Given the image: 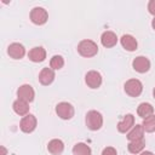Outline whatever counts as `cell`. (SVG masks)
I'll use <instances>...</instances> for the list:
<instances>
[{"mask_svg": "<svg viewBox=\"0 0 155 155\" xmlns=\"http://www.w3.org/2000/svg\"><path fill=\"white\" fill-rule=\"evenodd\" d=\"M7 53L13 59H21L25 54V48L19 42H13L7 47Z\"/></svg>", "mask_w": 155, "mask_h": 155, "instance_id": "30bf717a", "label": "cell"}, {"mask_svg": "<svg viewBox=\"0 0 155 155\" xmlns=\"http://www.w3.org/2000/svg\"><path fill=\"white\" fill-rule=\"evenodd\" d=\"M142 126L144 128L145 132H154L155 131V114L143 119V122H142Z\"/></svg>", "mask_w": 155, "mask_h": 155, "instance_id": "7402d4cb", "label": "cell"}, {"mask_svg": "<svg viewBox=\"0 0 155 155\" xmlns=\"http://www.w3.org/2000/svg\"><path fill=\"white\" fill-rule=\"evenodd\" d=\"M19 127L24 133H30L36 128V117L31 114H28L22 117L19 122Z\"/></svg>", "mask_w": 155, "mask_h": 155, "instance_id": "ba28073f", "label": "cell"}, {"mask_svg": "<svg viewBox=\"0 0 155 155\" xmlns=\"http://www.w3.org/2000/svg\"><path fill=\"white\" fill-rule=\"evenodd\" d=\"M125 92L131 97H138L140 96L143 91V84L138 79H130L125 82Z\"/></svg>", "mask_w": 155, "mask_h": 155, "instance_id": "3957f363", "label": "cell"}, {"mask_svg": "<svg viewBox=\"0 0 155 155\" xmlns=\"http://www.w3.org/2000/svg\"><path fill=\"white\" fill-rule=\"evenodd\" d=\"M48 13L44 7H34L30 11V21L36 25H42L47 22Z\"/></svg>", "mask_w": 155, "mask_h": 155, "instance_id": "277c9868", "label": "cell"}, {"mask_svg": "<svg viewBox=\"0 0 155 155\" xmlns=\"http://www.w3.org/2000/svg\"><path fill=\"white\" fill-rule=\"evenodd\" d=\"M148 11L151 15H154V17H155V0H150L149 1V4H148Z\"/></svg>", "mask_w": 155, "mask_h": 155, "instance_id": "d4e9b609", "label": "cell"}, {"mask_svg": "<svg viewBox=\"0 0 155 155\" xmlns=\"http://www.w3.org/2000/svg\"><path fill=\"white\" fill-rule=\"evenodd\" d=\"M120 42H121L122 47H124L126 51H130V52L136 51V50H137V46H138L136 38L132 36V35H130V34L122 35L121 39H120Z\"/></svg>", "mask_w": 155, "mask_h": 155, "instance_id": "5bb4252c", "label": "cell"}, {"mask_svg": "<svg viewBox=\"0 0 155 155\" xmlns=\"http://www.w3.org/2000/svg\"><path fill=\"white\" fill-rule=\"evenodd\" d=\"M78 52L82 56V57H86V58H90V57H93L97 54L98 52V46L94 41L92 40H88V39H85V40H81L78 45Z\"/></svg>", "mask_w": 155, "mask_h": 155, "instance_id": "6da1fadb", "label": "cell"}, {"mask_svg": "<svg viewBox=\"0 0 155 155\" xmlns=\"http://www.w3.org/2000/svg\"><path fill=\"white\" fill-rule=\"evenodd\" d=\"M47 150L52 155H61L64 150V143L61 139H52L47 144Z\"/></svg>", "mask_w": 155, "mask_h": 155, "instance_id": "2e32d148", "label": "cell"}, {"mask_svg": "<svg viewBox=\"0 0 155 155\" xmlns=\"http://www.w3.org/2000/svg\"><path fill=\"white\" fill-rule=\"evenodd\" d=\"M144 147H145L144 138L136 139V140H131V142H128V144H127V149H128V151L132 153V154H140L142 150L144 149Z\"/></svg>", "mask_w": 155, "mask_h": 155, "instance_id": "ac0fdd59", "label": "cell"}, {"mask_svg": "<svg viewBox=\"0 0 155 155\" xmlns=\"http://www.w3.org/2000/svg\"><path fill=\"white\" fill-rule=\"evenodd\" d=\"M17 97L18 99L21 101H24L27 103H30L34 101V97H35V92L33 90V87L30 85H22L18 87L17 90Z\"/></svg>", "mask_w": 155, "mask_h": 155, "instance_id": "8992f818", "label": "cell"}, {"mask_svg": "<svg viewBox=\"0 0 155 155\" xmlns=\"http://www.w3.org/2000/svg\"><path fill=\"white\" fill-rule=\"evenodd\" d=\"M144 136V128L142 125H136L131 128V131H128L127 133V139L131 142V140H136V139H140L143 138Z\"/></svg>", "mask_w": 155, "mask_h": 155, "instance_id": "d6986e66", "label": "cell"}, {"mask_svg": "<svg viewBox=\"0 0 155 155\" xmlns=\"http://www.w3.org/2000/svg\"><path fill=\"white\" fill-rule=\"evenodd\" d=\"M151 27H153V29L155 30V17H154V19L151 21Z\"/></svg>", "mask_w": 155, "mask_h": 155, "instance_id": "83f0119b", "label": "cell"}, {"mask_svg": "<svg viewBox=\"0 0 155 155\" xmlns=\"http://www.w3.org/2000/svg\"><path fill=\"white\" fill-rule=\"evenodd\" d=\"M85 81L90 88H98L102 85V75L97 70H90L85 76Z\"/></svg>", "mask_w": 155, "mask_h": 155, "instance_id": "52a82bcc", "label": "cell"}, {"mask_svg": "<svg viewBox=\"0 0 155 155\" xmlns=\"http://www.w3.org/2000/svg\"><path fill=\"white\" fill-rule=\"evenodd\" d=\"M86 126L91 131H97L103 126V116L97 110H90L86 114Z\"/></svg>", "mask_w": 155, "mask_h": 155, "instance_id": "7a4b0ae2", "label": "cell"}, {"mask_svg": "<svg viewBox=\"0 0 155 155\" xmlns=\"http://www.w3.org/2000/svg\"><path fill=\"white\" fill-rule=\"evenodd\" d=\"M102 155H117V153H116V149H115V148H113V147H107V148L103 149Z\"/></svg>", "mask_w": 155, "mask_h": 155, "instance_id": "cb8c5ba5", "label": "cell"}, {"mask_svg": "<svg viewBox=\"0 0 155 155\" xmlns=\"http://www.w3.org/2000/svg\"><path fill=\"white\" fill-rule=\"evenodd\" d=\"M63 65H64V59H63V57L59 56V54L53 56V57L51 58V61H50V67H51L53 70H59V69L63 68Z\"/></svg>", "mask_w": 155, "mask_h": 155, "instance_id": "603a6c76", "label": "cell"}, {"mask_svg": "<svg viewBox=\"0 0 155 155\" xmlns=\"http://www.w3.org/2000/svg\"><path fill=\"white\" fill-rule=\"evenodd\" d=\"M12 108H13L15 113L17 115H19V116H25L29 113V105H28V103L24 102V101H21V99L15 101L13 104H12Z\"/></svg>", "mask_w": 155, "mask_h": 155, "instance_id": "e0dca14e", "label": "cell"}, {"mask_svg": "<svg viewBox=\"0 0 155 155\" xmlns=\"http://www.w3.org/2000/svg\"><path fill=\"white\" fill-rule=\"evenodd\" d=\"M91 148L85 143H76L73 148V155H91Z\"/></svg>", "mask_w": 155, "mask_h": 155, "instance_id": "44dd1931", "label": "cell"}, {"mask_svg": "<svg viewBox=\"0 0 155 155\" xmlns=\"http://www.w3.org/2000/svg\"><path fill=\"white\" fill-rule=\"evenodd\" d=\"M153 94H154V98H155V87H154V90H153Z\"/></svg>", "mask_w": 155, "mask_h": 155, "instance_id": "f1b7e54d", "label": "cell"}, {"mask_svg": "<svg viewBox=\"0 0 155 155\" xmlns=\"http://www.w3.org/2000/svg\"><path fill=\"white\" fill-rule=\"evenodd\" d=\"M57 115L63 120H70L74 116V107L68 102H61L56 105Z\"/></svg>", "mask_w": 155, "mask_h": 155, "instance_id": "5b68a950", "label": "cell"}, {"mask_svg": "<svg viewBox=\"0 0 155 155\" xmlns=\"http://www.w3.org/2000/svg\"><path fill=\"white\" fill-rule=\"evenodd\" d=\"M53 80H54V71H53V69L48 68V67L42 68L40 74H39L40 84L44 85V86H48V85H51L53 82Z\"/></svg>", "mask_w": 155, "mask_h": 155, "instance_id": "8fae6325", "label": "cell"}, {"mask_svg": "<svg viewBox=\"0 0 155 155\" xmlns=\"http://www.w3.org/2000/svg\"><path fill=\"white\" fill-rule=\"evenodd\" d=\"M134 126V116L132 114H127L124 116V119L117 124V131L120 133L128 132Z\"/></svg>", "mask_w": 155, "mask_h": 155, "instance_id": "7c38bea8", "label": "cell"}, {"mask_svg": "<svg viewBox=\"0 0 155 155\" xmlns=\"http://www.w3.org/2000/svg\"><path fill=\"white\" fill-rule=\"evenodd\" d=\"M101 42H102V45L104 46V47H113V46H115L116 45V42H117V36H116V34L114 33V31H110V30H107V31H104L103 34H102V36H101Z\"/></svg>", "mask_w": 155, "mask_h": 155, "instance_id": "9a60e30c", "label": "cell"}, {"mask_svg": "<svg viewBox=\"0 0 155 155\" xmlns=\"http://www.w3.org/2000/svg\"><path fill=\"white\" fill-rule=\"evenodd\" d=\"M0 149H1V154L0 155H6V149H5V147H0Z\"/></svg>", "mask_w": 155, "mask_h": 155, "instance_id": "4316f807", "label": "cell"}, {"mask_svg": "<svg viewBox=\"0 0 155 155\" xmlns=\"http://www.w3.org/2000/svg\"><path fill=\"white\" fill-rule=\"evenodd\" d=\"M137 114L140 117L145 119V117H148V116L154 114V107L150 103H140L138 105V108H137Z\"/></svg>", "mask_w": 155, "mask_h": 155, "instance_id": "ffe728a7", "label": "cell"}, {"mask_svg": "<svg viewBox=\"0 0 155 155\" xmlns=\"http://www.w3.org/2000/svg\"><path fill=\"white\" fill-rule=\"evenodd\" d=\"M132 67H133V69L136 71L143 74V73H147L150 69V61L144 56H138V57H136L133 59Z\"/></svg>", "mask_w": 155, "mask_h": 155, "instance_id": "9c48e42d", "label": "cell"}, {"mask_svg": "<svg viewBox=\"0 0 155 155\" xmlns=\"http://www.w3.org/2000/svg\"><path fill=\"white\" fill-rule=\"evenodd\" d=\"M28 57H29V59H30L31 62H34V63H40V62L45 61V58H46V51H45V48L41 47V46L33 47V48L29 51Z\"/></svg>", "mask_w": 155, "mask_h": 155, "instance_id": "4fadbf2b", "label": "cell"}, {"mask_svg": "<svg viewBox=\"0 0 155 155\" xmlns=\"http://www.w3.org/2000/svg\"><path fill=\"white\" fill-rule=\"evenodd\" d=\"M139 155H154V154H153L151 151H147V150H145V151H142Z\"/></svg>", "mask_w": 155, "mask_h": 155, "instance_id": "484cf974", "label": "cell"}]
</instances>
